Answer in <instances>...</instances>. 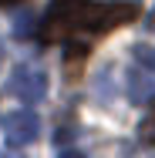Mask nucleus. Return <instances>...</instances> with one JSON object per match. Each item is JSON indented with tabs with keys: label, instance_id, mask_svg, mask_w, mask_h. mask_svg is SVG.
Masks as SVG:
<instances>
[{
	"label": "nucleus",
	"instance_id": "f257e3e1",
	"mask_svg": "<svg viewBox=\"0 0 155 158\" xmlns=\"http://www.w3.org/2000/svg\"><path fill=\"white\" fill-rule=\"evenodd\" d=\"M138 17V7L128 0H51L44 20H41V40H64V37H98Z\"/></svg>",
	"mask_w": 155,
	"mask_h": 158
},
{
	"label": "nucleus",
	"instance_id": "f03ea898",
	"mask_svg": "<svg viewBox=\"0 0 155 158\" xmlns=\"http://www.w3.org/2000/svg\"><path fill=\"white\" fill-rule=\"evenodd\" d=\"M7 88H10V94L20 98L24 104H41V101L47 98V74H44L41 67L24 64V67H17V71L10 74Z\"/></svg>",
	"mask_w": 155,
	"mask_h": 158
},
{
	"label": "nucleus",
	"instance_id": "7ed1b4c3",
	"mask_svg": "<svg viewBox=\"0 0 155 158\" xmlns=\"http://www.w3.org/2000/svg\"><path fill=\"white\" fill-rule=\"evenodd\" d=\"M0 128H3L7 145L24 148V145L37 141V135H41V118H37L34 111H10V114L0 118Z\"/></svg>",
	"mask_w": 155,
	"mask_h": 158
},
{
	"label": "nucleus",
	"instance_id": "20e7f679",
	"mask_svg": "<svg viewBox=\"0 0 155 158\" xmlns=\"http://www.w3.org/2000/svg\"><path fill=\"white\" fill-rule=\"evenodd\" d=\"M152 98H155V77L142 74V71H128V101L142 108Z\"/></svg>",
	"mask_w": 155,
	"mask_h": 158
},
{
	"label": "nucleus",
	"instance_id": "39448f33",
	"mask_svg": "<svg viewBox=\"0 0 155 158\" xmlns=\"http://www.w3.org/2000/svg\"><path fill=\"white\" fill-rule=\"evenodd\" d=\"M138 141L155 148V98L149 101V108H145V114H142V121H138Z\"/></svg>",
	"mask_w": 155,
	"mask_h": 158
},
{
	"label": "nucleus",
	"instance_id": "423d86ee",
	"mask_svg": "<svg viewBox=\"0 0 155 158\" xmlns=\"http://www.w3.org/2000/svg\"><path fill=\"white\" fill-rule=\"evenodd\" d=\"M135 61L145 71H155V47L152 44H135Z\"/></svg>",
	"mask_w": 155,
	"mask_h": 158
},
{
	"label": "nucleus",
	"instance_id": "0eeeda50",
	"mask_svg": "<svg viewBox=\"0 0 155 158\" xmlns=\"http://www.w3.org/2000/svg\"><path fill=\"white\" fill-rule=\"evenodd\" d=\"M58 158H88V155H81L78 148H61V155Z\"/></svg>",
	"mask_w": 155,
	"mask_h": 158
},
{
	"label": "nucleus",
	"instance_id": "6e6552de",
	"mask_svg": "<svg viewBox=\"0 0 155 158\" xmlns=\"http://www.w3.org/2000/svg\"><path fill=\"white\" fill-rule=\"evenodd\" d=\"M145 27H149V31L155 34V7H152V10H149V17H145Z\"/></svg>",
	"mask_w": 155,
	"mask_h": 158
},
{
	"label": "nucleus",
	"instance_id": "1a4fd4ad",
	"mask_svg": "<svg viewBox=\"0 0 155 158\" xmlns=\"http://www.w3.org/2000/svg\"><path fill=\"white\" fill-rule=\"evenodd\" d=\"M0 158H27V155H20V152H3Z\"/></svg>",
	"mask_w": 155,
	"mask_h": 158
},
{
	"label": "nucleus",
	"instance_id": "9d476101",
	"mask_svg": "<svg viewBox=\"0 0 155 158\" xmlns=\"http://www.w3.org/2000/svg\"><path fill=\"white\" fill-rule=\"evenodd\" d=\"M0 64H3V44H0Z\"/></svg>",
	"mask_w": 155,
	"mask_h": 158
},
{
	"label": "nucleus",
	"instance_id": "9b49d317",
	"mask_svg": "<svg viewBox=\"0 0 155 158\" xmlns=\"http://www.w3.org/2000/svg\"><path fill=\"white\" fill-rule=\"evenodd\" d=\"M0 3H17V0H0Z\"/></svg>",
	"mask_w": 155,
	"mask_h": 158
}]
</instances>
